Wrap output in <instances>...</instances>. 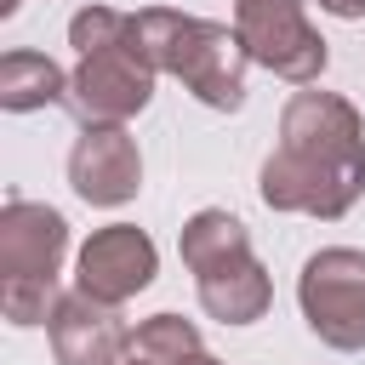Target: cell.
I'll use <instances>...</instances> for the list:
<instances>
[{
    "label": "cell",
    "mask_w": 365,
    "mask_h": 365,
    "mask_svg": "<svg viewBox=\"0 0 365 365\" xmlns=\"http://www.w3.org/2000/svg\"><path fill=\"white\" fill-rule=\"evenodd\" d=\"M268 211L336 222L365 194V120L336 91H291L279 108V143L257 171Z\"/></svg>",
    "instance_id": "obj_1"
},
{
    "label": "cell",
    "mask_w": 365,
    "mask_h": 365,
    "mask_svg": "<svg viewBox=\"0 0 365 365\" xmlns=\"http://www.w3.org/2000/svg\"><path fill=\"white\" fill-rule=\"evenodd\" d=\"M68 46L80 51L68 74V114L80 125H125L154 103V63L137 40L131 11L114 6H80L68 17Z\"/></svg>",
    "instance_id": "obj_2"
},
{
    "label": "cell",
    "mask_w": 365,
    "mask_h": 365,
    "mask_svg": "<svg viewBox=\"0 0 365 365\" xmlns=\"http://www.w3.org/2000/svg\"><path fill=\"white\" fill-rule=\"evenodd\" d=\"M131 23H137L148 63L160 74H177L194 103H205L217 114H234L245 103L251 51H245L240 29L194 17V11H171V6H143V11H131Z\"/></svg>",
    "instance_id": "obj_3"
},
{
    "label": "cell",
    "mask_w": 365,
    "mask_h": 365,
    "mask_svg": "<svg viewBox=\"0 0 365 365\" xmlns=\"http://www.w3.org/2000/svg\"><path fill=\"white\" fill-rule=\"evenodd\" d=\"M182 268L194 274V297L217 325H257L274 302V279L251 251V234L234 211L205 205L177 228Z\"/></svg>",
    "instance_id": "obj_4"
},
{
    "label": "cell",
    "mask_w": 365,
    "mask_h": 365,
    "mask_svg": "<svg viewBox=\"0 0 365 365\" xmlns=\"http://www.w3.org/2000/svg\"><path fill=\"white\" fill-rule=\"evenodd\" d=\"M297 308L325 348L359 354L365 348V251L354 245L314 251L297 274Z\"/></svg>",
    "instance_id": "obj_5"
},
{
    "label": "cell",
    "mask_w": 365,
    "mask_h": 365,
    "mask_svg": "<svg viewBox=\"0 0 365 365\" xmlns=\"http://www.w3.org/2000/svg\"><path fill=\"white\" fill-rule=\"evenodd\" d=\"M234 29L268 74L291 86H314L331 63L325 34L308 23V0H234Z\"/></svg>",
    "instance_id": "obj_6"
},
{
    "label": "cell",
    "mask_w": 365,
    "mask_h": 365,
    "mask_svg": "<svg viewBox=\"0 0 365 365\" xmlns=\"http://www.w3.org/2000/svg\"><path fill=\"white\" fill-rule=\"evenodd\" d=\"M68 257V222L46 200L0 205V291H57Z\"/></svg>",
    "instance_id": "obj_7"
},
{
    "label": "cell",
    "mask_w": 365,
    "mask_h": 365,
    "mask_svg": "<svg viewBox=\"0 0 365 365\" xmlns=\"http://www.w3.org/2000/svg\"><path fill=\"white\" fill-rule=\"evenodd\" d=\"M154 274H160V251L137 222L97 228L74 257V291H86L91 302H108V308H120L137 291H148Z\"/></svg>",
    "instance_id": "obj_8"
},
{
    "label": "cell",
    "mask_w": 365,
    "mask_h": 365,
    "mask_svg": "<svg viewBox=\"0 0 365 365\" xmlns=\"http://www.w3.org/2000/svg\"><path fill=\"white\" fill-rule=\"evenodd\" d=\"M68 188L86 205H103V211L137 200V188H143L137 137L125 125H80V137L68 148Z\"/></svg>",
    "instance_id": "obj_9"
},
{
    "label": "cell",
    "mask_w": 365,
    "mask_h": 365,
    "mask_svg": "<svg viewBox=\"0 0 365 365\" xmlns=\"http://www.w3.org/2000/svg\"><path fill=\"white\" fill-rule=\"evenodd\" d=\"M46 336H51L57 365H120L125 348H131V331H125L120 308L91 302L86 291H68V297L57 302Z\"/></svg>",
    "instance_id": "obj_10"
},
{
    "label": "cell",
    "mask_w": 365,
    "mask_h": 365,
    "mask_svg": "<svg viewBox=\"0 0 365 365\" xmlns=\"http://www.w3.org/2000/svg\"><path fill=\"white\" fill-rule=\"evenodd\" d=\"M68 103V74L46 57V51H6L0 57V108L6 114H34V108H57Z\"/></svg>",
    "instance_id": "obj_11"
},
{
    "label": "cell",
    "mask_w": 365,
    "mask_h": 365,
    "mask_svg": "<svg viewBox=\"0 0 365 365\" xmlns=\"http://www.w3.org/2000/svg\"><path fill=\"white\" fill-rule=\"evenodd\" d=\"M125 354L143 359V365H182V359L200 354V325L182 319V314H148L131 331V348Z\"/></svg>",
    "instance_id": "obj_12"
},
{
    "label": "cell",
    "mask_w": 365,
    "mask_h": 365,
    "mask_svg": "<svg viewBox=\"0 0 365 365\" xmlns=\"http://www.w3.org/2000/svg\"><path fill=\"white\" fill-rule=\"evenodd\" d=\"M319 11H331V17H342V23H359V17H365V0H319Z\"/></svg>",
    "instance_id": "obj_13"
},
{
    "label": "cell",
    "mask_w": 365,
    "mask_h": 365,
    "mask_svg": "<svg viewBox=\"0 0 365 365\" xmlns=\"http://www.w3.org/2000/svg\"><path fill=\"white\" fill-rule=\"evenodd\" d=\"M182 365H222V359H217V354H205V348H200V354H194V359H182Z\"/></svg>",
    "instance_id": "obj_14"
},
{
    "label": "cell",
    "mask_w": 365,
    "mask_h": 365,
    "mask_svg": "<svg viewBox=\"0 0 365 365\" xmlns=\"http://www.w3.org/2000/svg\"><path fill=\"white\" fill-rule=\"evenodd\" d=\"M17 6H23V0H0V11H6V17H11V11H17Z\"/></svg>",
    "instance_id": "obj_15"
},
{
    "label": "cell",
    "mask_w": 365,
    "mask_h": 365,
    "mask_svg": "<svg viewBox=\"0 0 365 365\" xmlns=\"http://www.w3.org/2000/svg\"><path fill=\"white\" fill-rule=\"evenodd\" d=\"M120 365H143V359H131V354H125V359H120Z\"/></svg>",
    "instance_id": "obj_16"
}]
</instances>
